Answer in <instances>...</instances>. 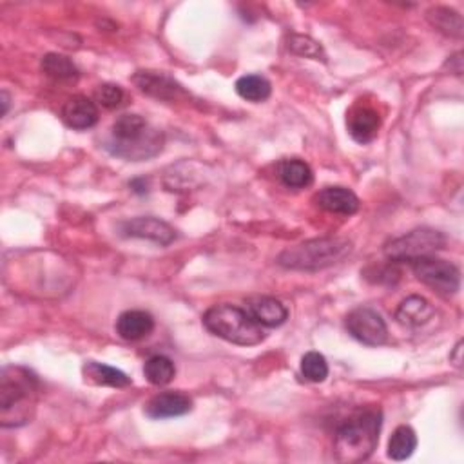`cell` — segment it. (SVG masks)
I'll return each instance as SVG.
<instances>
[{"mask_svg": "<svg viewBox=\"0 0 464 464\" xmlns=\"http://www.w3.org/2000/svg\"><path fill=\"white\" fill-rule=\"evenodd\" d=\"M383 414L379 408H359L345 419L334 437V455L343 464L367 460L379 443Z\"/></svg>", "mask_w": 464, "mask_h": 464, "instance_id": "6da1fadb", "label": "cell"}, {"mask_svg": "<svg viewBox=\"0 0 464 464\" xmlns=\"http://www.w3.org/2000/svg\"><path fill=\"white\" fill-rule=\"evenodd\" d=\"M106 149L113 157L127 162L154 159L164 149V133L152 127L143 117L126 113L111 126V136Z\"/></svg>", "mask_w": 464, "mask_h": 464, "instance_id": "7a4b0ae2", "label": "cell"}, {"mask_svg": "<svg viewBox=\"0 0 464 464\" xmlns=\"http://www.w3.org/2000/svg\"><path fill=\"white\" fill-rule=\"evenodd\" d=\"M38 394L37 378L19 367H6L0 378V411L3 427H17L29 421Z\"/></svg>", "mask_w": 464, "mask_h": 464, "instance_id": "3957f363", "label": "cell"}, {"mask_svg": "<svg viewBox=\"0 0 464 464\" xmlns=\"http://www.w3.org/2000/svg\"><path fill=\"white\" fill-rule=\"evenodd\" d=\"M352 252V243L345 238H318L283 250L278 264L290 271L316 273L341 264Z\"/></svg>", "mask_w": 464, "mask_h": 464, "instance_id": "277c9868", "label": "cell"}, {"mask_svg": "<svg viewBox=\"0 0 464 464\" xmlns=\"http://www.w3.org/2000/svg\"><path fill=\"white\" fill-rule=\"evenodd\" d=\"M203 325L216 338L240 346H254L265 339L264 327L257 325L245 308L216 305L203 314Z\"/></svg>", "mask_w": 464, "mask_h": 464, "instance_id": "5b68a950", "label": "cell"}, {"mask_svg": "<svg viewBox=\"0 0 464 464\" xmlns=\"http://www.w3.org/2000/svg\"><path fill=\"white\" fill-rule=\"evenodd\" d=\"M444 245H446V238L439 231L423 227L392 240L385 247V254L392 262L411 264L419 260V257L434 256L437 250L444 248Z\"/></svg>", "mask_w": 464, "mask_h": 464, "instance_id": "8992f818", "label": "cell"}, {"mask_svg": "<svg viewBox=\"0 0 464 464\" xmlns=\"http://www.w3.org/2000/svg\"><path fill=\"white\" fill-rule=\"evenodd\" d=\"M411 271L421 283L441 296H453L460 289L459 269L450 262L439 260V257H419V260L411 262Z\"/></svg>", "mask_w": 464, "mask_h": 464, "instance_id": "52a82bcc", "label": "cell"}, {"mask_svg": "<svg viewBox=\"0 0 464 464\" xmlns=\"http://www.w3.org/2000/svg\"><path fill=\"white\" fill-rule=\"evenodd\" d=\"M348 334L359 343L369 346H379L388 339V329L385 320L367 306H359L345 320Z\"/></svg>", "mask_w": 464, "mask_h": 464, "instance_id": "ba28073f", "label": "cell"}, {"mask_svg": "<svg viewBox=\"0 0 464 464\" xmlns=\"http://www.w3.org/2000/svg\"><path fill=\"white\" fill-rule=\"evenodd\" d=\"M133 82L136 87L152 96L157 100H166V102H176L180 98H185L187 93L185 89L169 75L160 73V71H138L133 77Z\"/></svg>", "mask_w": 464, "mask_h": 464, "instance_id": "9c48e42d", "label": "cell"}, {"mask_svg": "<svg viewBox=\"0 0 464 464\" xmlns=\"http://www.w3.org/2000/svg\"><path fill=\"white\" fill-rule=\"evenodd\" d=\"M122 234L127 238H140V240H149L159 245H169L175 241L176 238V231L159 220V218H151V216H140L134 220H129L126 224H122Z\"/></svg>", "mask_w": 464, "mask_h": 464, "instance_id": "30bf717a", "label": "cell"}, {"mask_svg": "<svg viewBox=\"0 0 464 464\" xmlns=\"http://www.w3.org/2000/svg\"><path fill=\"white\" fill-rule=\"evenodd\" d=\"M346 127H348L350 136L357 143H369L379 133V127H381L379 113L372 106L359 102V104H355L350 110L348 117H346Z\"/></svg>", "mask_w": 464, "mask_h": 464, "instance_id": "8fae6325", "label": "cell"}, {"mask_svg": "<svg viewBox=\"0 0 464 464\" xmlns=\"http://www.w3.org/2000/svg\"><path fill=\"white\" fill-rule=\"evenodd\" d=\"M192 399L183 392H162L145 404V414L151 419H171L189 414Z\"/></svg>", "mask_w": 464, "mask_h": 464, "instance_id": "7c38bea8", "label": "cell"}, {"mask_svg": "<svg viewBox=\"0 0 464 464\" xmlns=\"http://www.w3.org/2000/svg\"><path fill=\"white\" fill-rule=\"evenodd\" d=\"M245 311L252 316V320L267 329H276L280 325H283L289 318V311L287 306L276 299V297H269V296H256L247 299L245 303Z\"/></svg>", "mask_w": 464, "mask_h": 464, "instance_id": "4fadbf2b", "label": "cell"}, {"mask_svg": "<svg viewBox=\"0 0 464 464\" xmlns=\"http://www.w3.org/2000/svg\"><path fill=\"white\" fill-rule=\"evenodd\" d=\"M62 120L68 127L77 131L91 129L98 122V108L91 98L77 94L64 104Z\"/></svg>", "mask_w": 464, "mask_h": 464, "instance_id": "5bb4252c", "label": "cell"}, {"mask_svg": "<svg viewBox=\"0 0 464 464\" xmlns=\"http://www.w3.org/2000/svg\"><path fill=\"white\" fill-rule=\"evenodd\" d=\"M316 201L322 209L334 215L352 216L359 211V198L346 187H327L316 196Z\"/></svg>", "mask_w": 464, "mask_h": 464, "instance_id": "9a60e30c", "label": "cell"}, {"mask_svg": "<svg viewBox=\"0 0 464 464\" xmlns=\"http://www.w3.org/2000/svg\"><path fill=\"white\" fill-rule=\"evenodd\" d=\"M434 314H436V311L428 299H425L421 296H410L399 305L395 318L404 327L418 329V327L427 325L434 318Z\"/></svg>", "mask_w": 464, "mask_h": 464, "instance_id": "2e32d148", "label": "cell"}, {"mask_svg": "<svg viewBox=\"0 0 464 464\" xmlns=\"http://www.w3.org/2000/svg\"><path fill=\"white\" fill-rule=\"evenodd\" d=\"M154 329V318L145 311H126L117 320V334L126 341H140Z\"/></svg>", "mask_w": 464, "mask_h": 464, "instance_id": "e0dca14e", "label": "cell"}, {"mask_svg": "<svg viewBox=\"0 0 464 464\" xmlns=\"http://www.w3.org/2000/svg\"><path fill=\"white\" fill-rule=\"evenodd\" d=\"M84 378L87 383L98 385V387H111V388H126L131 385V379L118 369H113L110 365L96 363V361H89L82 369Z\"/></svg>", "mask_w": 464, "mask_h": 464, "instance_id": "ac0fdd59", "label": "cell"}, {"mask_svg": "<svg viewBox=\"0 0 464 464\" xmlns=\"http://www.w3.org/2000/svg\"><path fill=\"white\" fill-rule=\"evenodd\" d=\"M278 176L283 185L290 189H305L314 182V175L311 166L303 160L292 159V160H283L278 166Z\"/></svg>", "mask_w": 464, "mask_h": 464, "instance_id": "d6986e66", "label": "cell"}, {"mask_svg": "<svg viewBox=\"0 0 464 464\" xmlns=\"http://www.w3.org/2000/svg\"><path fill=\"white\" fill-rule=\"evenodd\" d=\"M236 93L247 102L260 104V102H265L271 96L273 87H271V82L262 75H245V77L238 78Z\"/></svg>", "mask_w": 464, "mask_h": 464, "instance_id": "ffe728a7", "label": "cell"}, {"mask_svg": "<svg viewBox=\"0 0 464 464\" xmlns=\"http://www.w3.org/2000/svg\"><path fill=\"white\" fill-rule=\"evenodd\" d=\"M145 379L154 387H164L169 385L175 379L176 369L175 363L167 355H152L145 361L143 365Z\"/></svg>", "mask_w": 464, "mask_h": 464, "instance_id": "44dd1931", "label": "cell"}, {"mask_svg": "<svg viewBox=\"0 0 464 464\" xmlns=\"http://www.w3.org/2000/svg\"><path fill=\"white\" fill-rule=\"evenodd\" d=\"M427 19L437 31H441L448 37H455V38L462 37V31H464L462 17L457 12L444 8V6H437V8L428 10Z\"/></svg>", "mask_w": 464, "mask_h": 464, "instance_id": "7402d4cb", "label": "cell"}, {"mask_svg": "<svg viewBox=\"0 0 464 464\" xmlns=\"http://www.w3.org/2000/svg\"><path fill=\"white\" fill-rule=\"evenodd\" d=\"M418 448V436L410 427H397L388 441V457L394 460H406Z\"/></svg>", "mask_w": 464, "mask_h": 464, "instance_id": "603a6c76", "label": "cell"}, {"mask_svg": "<svg viewBox=\"0 0 464 464\" xmlns=\"http://www.w3.org/2000/svg\"><path fill=\"white\" fill-rule=\"evenodd\" d=\"M42 71L53 80H75L78 77L77 66L64 55L49 53L42 59Z\"/></svg>", "mask_w": 464, "mask_h": 464, "instance_id": "cb8c5ba5", "label": "cell"}, {"mask_svg": "<svg viewBox=\"0 0 464 464\" xmlns=\"http://www.w3.org/2000/svg\"><path fill=\"white\" fill-rule=\"evenodd\" d=\"M301 374L311 383H323L329 376V363L323 354L306 352L301 359Z\"/></svg>", "mask_w": 464, "mask_h": 464, "instance_id": "d4e9b609", "label": "cell"}, {"mask_svg": "<svg viewBox=\"0 0 464 464\" xmlns=\"http://www.w3.org/2000/svg\"><path fill=\"white\" fill-rule=\"evenodd\" d=\"M289 49L297 57L313 59V61H323V62L327 61L323 45L320 42H316L314 38L306 37V35H296V33L290 35Z\"/></svg>", "mask_w": 464, "mask_h": 464, "instance_id": "484cf974", "label": "cell"}, {"mask_svg": "<svg viewBox=\"0 0 464 464\" xmlns=\"http://www.w3.org/2000/svg\"><path fill=\"white\" fill-rule=\"evenodd\" d=\"M94 100L102 108L117 110L124 102V89L117 84H102L94 91Z\"/></svg>", "mask_w": 464, "mask_h": 464, "instance_id": "4316f807", "label": "cell"}, {"mask_svg": "<svg viewBox=\"0 0 464 464\" xmlns=\"http://www.w3.org/2000/svg\"><path fill=\"white\" fill-rule=\"evenodd\" d=\"M0 100H3V117H6V113L10 110V94L6 91H3V94H0Z\"/></svg>", "mask_w": 464, "mask_h": 464, "instance_id": "83f0119b", "label": "cell"}]
</instances>
